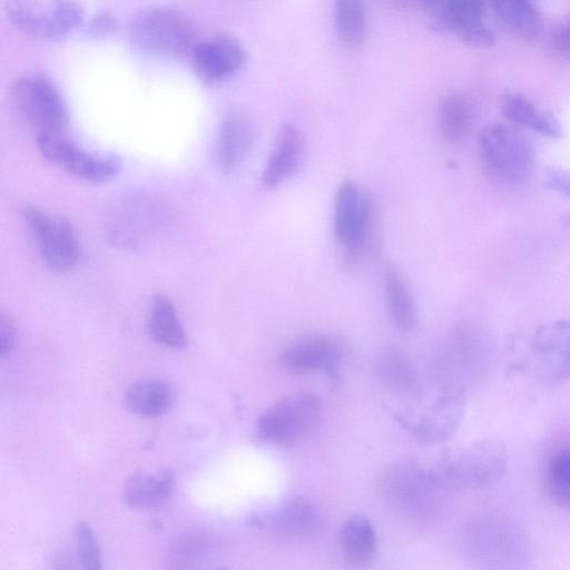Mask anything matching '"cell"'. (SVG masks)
<instances>
[{
  "mask_svg": "<svg viewBox=\"0 0 570 570\" xmlns=\"http://www.w3.org/2000/svg\"><path fill=\"white\" fill-rule=\"evenodd\" d=\"M334 14L342 42L350 47L363 43L367 31L364 0H334Z\"/></svg>",
  "mask_w": 570,
  "mask_h": 570,
  "instance_id": "32",
  "label": "cell"
},
{
  "mask_svg": "<svg viewBox=\"0 0 570 570\" xmlns=\"http://www.w3.org/2000/svg\"><path fill=\"white\" fill-rule=\"evenodd\" d=\"M479 153L485 175L501 188L522 186L534 167V154L529 141L503 124L489 125L482 130Z\"/></svg>",
  "mask_w": 570,
  "mask_h": 570,
  "instance_id": "5",
  "label": "cell"
},
{
  "mask_svg": "<svg viewBox=\"0 0 570 570\" xmlns=\"http://www.w3.org/2000/svg\"><path fill=\"white\" fill-rule=\"evenodd\" d=\"M322 413V402L311 392L288 394L261 414L255 429L257 441L275 445L289 446L316 425Z\"/></svg>",
  "mask_w": 570,
  "mask_h": 570,
  "instance_id": "9",
  "label": "cell"
},
{
  "mask_svg": "<svg viewBox=\"0 0 570 570\" xmlns=\"http://www.w3.org/2000/svg\"><path fill=\"white\" fill-rule=\"evenodd\" d=\"M16 340L17 332L14 323L9 316L2 313L0 320V354L2 358L11 354L16 345Z\"/></svg>",
  "mask_w": 570,
  "mask_h": 570,
  "instance_id": "37",
  "label": "cell"
},
{
  "mask_svg": "<svg viewBox=\"0 0 570 570\" xmlns=\"http://www.w3.org/2000/svg\"><path fill=\"white\" fill-rule=\"evenodd\" d=\"M501 110L505 118L541 135L551 138H558L562 135L558 120L552 115L540 110L522 95H505Z\"/></svg>",
  "mask_w": 570,
  "mask_h": 570,
  "instance_id": "29",
  "label": "cell"
},
{
  "mask_svg": "<svg viewBox=\"0 0 570 570\" xmlns=\"http://www.w3.org/2000/svg\"><path fill=\"white\" fill-rule=\"evenodd\" d=\"M255 138L252 119L240 111L227 114L218 129L216 160L224 171L238 168L248 156Z\"/></svg>",
  "mask_w": 570,
  "mask_h": 570,
  "instance_id": "19",
  "label": "cell"
},
{
  "mask_svg": "<svg viewBox=\"0 0 570 570\" xmlns=\"http://www.w3.org/2000/svg\"><path fill=\"white\" fill-rule=\"evenodd\" d=\"M344 355V346L337 337L312 334L287 345L281 354V363L291 373L323 372L335 381L340 376Z\"/></svg>",
  "mask_w": 570,
  "mask_h": 570,
  "instance_id": "13",
  "label": "cell"
},
{
  "mask_svg": "<svg viewBox=\"0 0 570 570\" xmlns=\"http://www.w3.org/2000/svg\"><path fill=\"white\" fill-rule=\"evenodd\" d=\"M117 29L115 16L106 10L96 12L85 28L86 35L91 39H105Z\"/></svg>",
  "mask_w": 570,
  "mask_h": 570,
  "instance_id": "36",
  "label": "cell"
},
{
  "mask_svg": "<svg viewBox=\"0 0 570 570\" xmlns=\"http://www.w3.org/2000/svg\"><path fill=\"white\" fill-rule=\"evenodd\" d=\"M551 47L558 56L570 60V21L553 35Z\"/></svg>",
  "mask_w": 570,
  "mask_h": 570,
  "instance_id": "39",
  "label": "cell"
},
{
  "mask_svg": "<svg viewBox=\"0 0 570 570\" xmlns=\"http://www.w3.org/2000/svg\"><path fill=\"white\" fill-rule=\"evenodd\" d=\"M463 412V392L442 389L441 394L420 414L419 419L407 423L406 426L423 441L440 442L456 430Z\"/></svg>",
  "mask_w": 570,
  "mask_h": 570,
  "instance_id": "17",
  "label": "cell"
},
{
  "mask_svg": "<svg viewBox=\"0 0 570 570\" xmlns=\"http://www.w3.org/2000/svg\"><path fill=\"white\" fill-rule=\"evenodd\" d=\"M175 401L174 389L158 379L132 382L124 393V403L134 414L154 419L164 415Z\"/></svg>",
  "mask_w": 570,
  "mask_h": 570,
  "instance_id": "23",
  "label": "cell"
},
{
  "mask_svg": "<svg viewBox=\"0 0 570 570\" xmlns=\"http://www.w3.org/2000/svg\"><path fill=\"white\" fill-rule=\"evenodd\" d=\"M40 154L69 175L91 183L111 180L120 170L112 156L89 153L66 134L36 137Z\"/></svg>",
  "mask_w": 570,
  "mask_h": 570,
  "instance_id": "12",
  "label": "cell"
},
{
  "mask_svg": "<svg viewBox=\"0 0 570 570\" xmlns=\"http://www.w3.org/2000/svg\"><path fill=\"white\" fill-rule=\"evenodd\" d=\"M75 551L79 564L85 569L101 568V552L90 525L80 521L75 528Z\"/></svg>",
  "mask_w": 570,
  "mask_h": 570,
  "instance_id": "34",
  "label": "cell"
},
{
  "mask_svg": "<svg viewBox=\"0 0 570 570\" xmlns=\"http://www.w3.org/2000/svg\"><path fill=\"white\" fill-rule=\"evenodd\" d=\"M173 205L153 194H128L115 202L104 218V236L115 248L134 250L166 233L175 220Z\"/></svg>",
  "mask_w": 570,
  "mask_h": 570,
  "instance_id": "2",
  "label": "cell"
},
{
  "mask_svg": "<svg viewBox=\"0 0 570 570\" xmlns=\"http://www.w3.org/2000/svg\"><path fill=\"white\" fill-rule=\"evenodd\" d=\"M374 226L373 199L352 179H344L335 196L334 230L347 263H355L374 249Z\"/></svg>",
  "mask_w": 570,
  "mask_h": 570,
  "instance_id": "7",
  "label": "cell"
},
{
  "mask_svg": "<svg viewBox=\"0 0 570 570\" xmlns=\"http://www.w3.org/2000/svg\"><path fill=\"white\" fill-rule=\"evenodd\" d=\"M440 134L451 144L462 142L470 135L474 124V107L471 100L460 92H449L442 97L438 108Z\"/></svg>",
  "mask_w": 570,
  "mask_h": 570,
  "instance_id": "26",
  "label": "cell"
},
{
  "mask_svg": "<svg viewBox=\"0 0 570 570\" xmlns=\"http://www.w3.org/2000/svg\"><path fill=\"white\" fill-rule=\"evenodd\" d=\"M483 358L479 341L470 333H455L445 344L438 363L442 389L463 392L464 386L482 372Z\"/></svg>",
  "mask_w": 570,
  "mask_h": 570,
  "instance_id": "16",
  "label": "cell"
},
{
  "mask_svg": "<svg viewBox=\"0 0 570 570\" xmlns=\"http://www.w3.org/2000/svg\"><path fill=\"white\" fill-rule=\"evenodd\" d=\"M147 331L156 342L167 347L184 348L188 343L177 309L164 294H156L150 302Z\"/></svg>",
  "mask_w": 570,
  "mask_h": 570,
  "instance_id": "24",
  "label": "cell"
},
{
  "mask_svg": "<svg viewBox=\"0 0 570 570\" xmlns=\"http://www.w3.org/2000/svg\"><path fill=\"white\" fill-rule=\"evenodd\" d=\"M492 7L501 22L523 39L540 35L541 19L534 0H492Z\"/></svg>",
  "mask_w": 570,
  "mask_h": 570,
  "instance_id": "31",
  "label": "cell"
},
{
  "mask_svg": "<svg viewBox=\"0 0 570 570\" xmlns=\"http://www.w3.org/2000/svg\"><path fill=\"white\" fill-rule=\"evenodd\" d=\"M433 29L446 31L455 0H419Z\"/></svg>",
  "mask_w": 570,
  "mask_h": 570,
  "instance_id": "35",
  "label": "cell"
},
{
  "mask_svg": "<svg viewBox=\"0 0 570 570\" xmlns=\"http://www.w3.org/2000/svg\"><path fill=\"white\" fill-rule=\"evenodd\" d=\"M546 478L552 501L570 514V445L559 448L550 455Z\"/></svg>",
  "mask_w": 570,
  "mask_h": 570,
  "instance_id": "33",
  "label": "cell"
},
{
  "mask_svg": "<svg viewBox=\"0 0 570 570\" xmlns=\"http://www.w3.org/2000/svg\"><path fill=\"white\" fill-rule=\"evenodd\" d=\"M549 189L570 198V168L550 169L546 176Z\"/></svg>",
  "mask_w": 570,
  "mask_h": 570,
  "instance_id": "38",
  "label": "cell"
},
{
  "mask_svg": "<svg viewBox=\"0 0 570 570\" xmlns=\"http://www.w3.org/2000/svg\"><path fill=\"white\" fill-rule=\"evenodd\" d=\"M393 4L397 7H407L412 0H390Z\"/></svg>",
  "mask_w": 570,
  "mask_h": 570,
  "instance_id": "40",
  "label": "cell"
},
{
  "mask_svg": "<svg viewBox=\"0 0 570 570\" xmlns=\"http://www.w3.org/2000/svg\"><path fill=\"white\" fill-rule=\"evenodd\" d=\"M3 8L17 30L45 40H61L85 21L83 8L72 0H6Z\"/></svg>",
  "mask_w": 570,
  "mask_h": 570,
  "instance_id": "10",
  "label": "cell"
},
{
  "mask_svg": "<svg viewBox=\"0 0 570 570\" xmlns=\"http://www.w3.org/2000/svg\"><path fill=\"white\" fill-rule=\"evenodd\" d=\"M381 501L401 517L422 520L435 513L441 491L431 469L414 460L386 465L375 481Z\"/></svg>",
  "mask_w": 570,
  "mask_h": 570,
  "instance_id": "4",
  "label": "cell"
},
{
  "mask_svg": "<svg viewBox=\"0 0 570 570\" xmlns=\"http://www.w3.org/2000/svg\"><path fill=\"white\" fill-rule=\"evenodd\" d=\"M304 150L301 130L292 122L283 124L263 171V184L267 188H275L287 180L302 164Z\"/></svg>",
  "mask_w": 570,
  "mask_h": 570,
  "instance_id": "20",
  "label": "cell"
},
{
  "mask_svg": "<svg viewBox=\"0 0 570 570\" xmlns=\"http://www.w3.org/2000/svg\"><path fill=\"white\" fill-rule=\"evenodd\" d=\"M190 60L197 78L206 85H214L242 68L246 51L236 38L220 33L195 43Z\"/></svg>",
  "mask_w": 570,
  "mask_h": 570,
  "instance_id": "15",
  "label": "cell"
},
{
  "mask_svg": "<svg viewBox=\"0 0 570 570\" xmlns=\"http://www.w3.org/2000/svg\"><path fill=\"white\" fill-rule=\"evenodd\" d=\"M23 220L42 262L51 271L65 273L78 265L80 242L66 217L38 207H27Z\"/></svg>",
  "mask_w": 570,
  "mask_h": 570,
  "instance_id": "11",
  "label": "cell"
},
{
  "mask_svg": "<svg viewBox=\"0 0 570 570\" xmlns=\"http://www.w3.org/2000/svg\"><path fill=\"white\" fill-rule=\"evenodd\" d=\"M258 520L273 532L291 539L312 538L323 527L321 510L313 502L301 497L284 501Z\"/></svg>",
  "mask_w": 570,
  "mask_h": 570,
  "instance_id": "18",
  "label": "cell"
},
{
  "mask_svg": "<svg viewBox=\"0 0 570 570\" xmlns=\"http://www.w3.org/2000/svg\"><path fill=\"white\" fill-rule=\"evenodd\" d=\"M485 0H455L446 31L464 43L490 47L494 43L493 31L484 22Z\"/></svg>",
  "mask_w": 570,
  "mask_h": 570,
  "instance_id": "22",
  "label": "cell"
},
{
  "mask_svg": "<svg viewBox=\"0 0 570 570\" xmlns=\"http://www.w3.org/2000/svg\"><path fill=\"white\" fill-rule=\"evenodd\" d=\"M507 460L501 441L484 439L445 450L430 469L443 490L470 491L495 482Z\"/></svg>",
  "mask_w": 570,
  "mask_h": 570,
  "instance_id": "3",
  "label": "cell"
},
{
  "mask_svg": "<svg viewBox=\"0 0 570 570\" xmlns=\"http://www.w3.org/2000/svg\"><path fill=\"white\" fill-rule=\"evenodd\" d=\"M461 543L473 562L491 569H523L532 554L524 528L497 510L469 517L461 530Z\"/></svg>",
  "mask_w": 570,
  "mask_h": 570,
  "instance_id": "1",
  "label": "cell"
},
{
  "mask_svg": "<svg viewBox=\"0 0 570 570\" xmlns=\"http://www.w3.org/2000/svg\"><path fill=\"white\" fill-rule=\"evenodd\" d=\"M383 283L389 313L394 325L403 332L411 331L416 324V307L411 289L395 265L385 266Z\"/></svg>",
  "mask_w": 570,
  "mask_h": 570,
  "instance_id": "27",
  "label": "cell"
},
{
  "mask_svg": "<svg viewBox=\"0 0 570 570\" xmlns=\"http://www.w3.org/2000/svg\"><path fill=\"white\" fill-rule=\"evenodd\" d=\"M10 101L18 117L36 137L66 134L68 107L47 77L38 73L20 76L10 87Z\"/></svg>",
  "mask_w": 570,
  "mask_h": 570,
  "instance_id": "6",
  "label": "cell"
},
{
  "mask_svg": "<svg viewBox=\"0 0 570 570\" xmlns=\"http://www.w3.org/2000/svg\"><path fill=\"white\" fill-rule=\"evenodd\" d=\"M340 546L345 559L356 567L370 564L376 553V532L368 519L351 515L342 525Z\"/></svg>",
  "mask_w": 570,
  "mask_h": 570,
  "instance_id": "25",
  "label": "cell"
},
{
  "mask_svg": "<svg viewBox=\"0 0 570 570\" xmlns=\"http://www.w3.org/2000/svg\"><path fill=\"white\" fill-rule=\"evenodd\" d=\"M376 371L382 383L392 392L409 395L419 389V377L413 364L397 348L385 347L379 353Z\"/></svg>",
  "mask_w": 570,
  "mask_h": 570,
  "instance_id": "28",
  "label": "cell"
},
{
  "mask_svg": "<svg viewBox=\"0 0 570 570\" xmlns=\"http://www.w3.org/2000/svg\"><path fill=\"white\" fill-rule=\"evenodd\" d=\"M175 489V475L171 470L161 468L144 470L131 474L121 490L124 503L135 510H145L161 505Z\"/></svg>",
  "mask_w": 570,
  "mask_h": 570,
  "instance_id": "21",
  "label": "cell"
},
{
  "mask_svg": "<svg viewBox=\"0 0 570 570\" xmlns=\"http://www.w3.org/2000/svg\"><path fill=\"white\" fill-rule=\"evenodd\" d=\"M531 347L534 373L542 383L557 384L570 377V321L541 324Z\"/></svg>",
  "mask_w": 570,
  "mask_h": 570,
  "instance_id": "14",
  "label": "cell"
},
{
  "mask_svg": "<svg viewBox=\"0 0 570 570\" xmlns=\"http://www.w3.org/2000/svg\"><path fill=\"white\" fill-rule=\"evenodd\" d=\"M131 43L146 52L183 55L194 46L195 29L178 9L157 6L137 12L128 23Z\"/></svg>",
  "mask_w": 570,
  "mask_h": 570,
  "instance_id": "8",
  "label": "cell"
},
{
  "mask_svg": "<svg viewBox=\"0 0 570 570\" xmlns=\"http://www.w3.org/2000/svg\"><path fill=\"white\" fill-rule=\"evenodd\" d=\"M215 550L212 535L200 531L186 532L170 543L168 560L175 568H202L213 559Z\"/></svg>",
  "mask_w": 570,
  "mask_h": 570,
  "instance_id": "30",
  "label": "cell"
}]
</instances>
